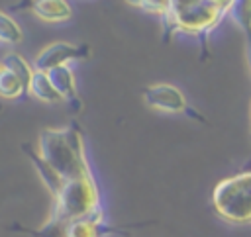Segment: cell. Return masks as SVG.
Listing matches in <instances>:
<instances>
[{"label":"cell","instance_id":"obj_1","mask_svg":"<svg viewBox=\"0 0 251 237\" xmlns=\"http://www.w3.org/2000/svg\"><path fill=\"white\" fill-rule=\"evenodd\" d=\"M37 153L65 180L92 174L84 153L82 133L76 125L43 129L37 139Z\"/></svg>","mask_w":251,"mask_h":237},{"label":"cell","instance_id":"obj_2","mask_svg":"<svg viewBox=\"0 0 251 237\" xmlns=\"http://www.w3.org/2000/svg\"><path fill=\"white\" fill-rule=\"evenodd\" d=\"M233 0H171L161 18L167 33L208 37L229 16Z\"/></svg>","mask_w":251,"mask_h":237},{"label":"cell","instance_id":"obj_3","mask_svg":"<svg viewBox=\"0 0 251 237\" xmlns=\"http://www.w3.org/2000/svg\"><path fill=\"white\" fill-rule=\"evenodd\" d=\"M216 213L233 225H251V170L220 180L212 190Z\"/></svg>","mask_w":251,"mask_h":237},{"label":"cell","instance_id":"obj_4","mask_svg":"<svg viewBox=\"0 0 251 237\" xmlns=\"http://www.w3.org/2000/svg\"><path fill=\"white\" fill-rule=\"evenodd\" d=\"M53 215L57 219H80L100 215V194L92 174L65 180L63 188L53 196Z\"/></svg>","mask_w":251,"mask_h":237},{"label":"cell","instance_id":"obj_5","mask_svg":"<svg viewBox=\"0 0 251 237\" xmlns=\"http://www.w3.org/2000/svg\"><path fill=\"white\" fill-rule=\"evenodd\" d=\"M102 213L80 219L51 217L43 227L33 231L35 237H102Z\"/></svg>","mask_w":251,"mask_h":237},{"label":"cell","instance_id":"obj_6","mask_svg":"<svg viewBox=\"0 0 251 237\" xmlns=\"http://www.w3.org/2000/svg\"><path fill=\"white\" fill-rule=\"evenodd\" d=\"M143 100L149 108L165 114H186L190 112L188 100L180 88L169 82H157L143 90Z\"/></svg>","mask_w":251,"mask_h":237},{"label":"cell","instance_id":"obj_7","mask_svg":"<svg viewBox=\"0 0 251 237\" xmlns=\"http://www.w3.org/2000/svg\"><path fill=\"white\" fill-rule=\"evenodd\" d=\"M88 55V47L86 45H75V43H67V41H55L51 45H47L45 49H41L33 61V69L35 71H51L55 67L61 65H69L71 61H78L84 59Z\"/></svg>","mask_w":251,"mask_h":237},{"label":"cell","instance_id":"obj_8","mask_svg":"<svg viewBox=\"0 0 251 237\" xmlns=\"http://www.w3.org/2000/svg\"><path fill=\"white\" fill-rule=\"evenodd\" d=\"M31 12L49 24L67 22L73 16V8L67 0H29Z\"/></svg>","mask_w":251,"mask_h":237},{"label":"cell","instance_id":"obj_9","mask_svg":"<svg viewBox=\"0 0 251 237\" xmlns=\"http://www.w3.org/2000/svg\"><path fill=\"white\" fill-rule=\"evenodd\" d=\"M27 92H29L31 96H35L37 100L45 102V104H59V102L65 100V98L61 96V92L55 88L53 80L49 78V72H45V71H35Z\"/></svg>","mask_w":251,"mask_h":237},{"label":"cell","instance_id":"obj_10","mask_svg":"<svg viewBox=\"0 0 251 237\" xmlns=\"http://www.w3.org/2000/svg\"><path fill=\"white\" fill-rule=\"evenodd\" d=\"M49 72V78L53 80L55 88L61 92V96L65 100H71L76 96V80H75V72L71 71L69 65H61V67H55Z\"/></svg>","mask_w":251,"mask_h":237},{"label":"cell","instance_id":"obj_11","mask_svg":"<svg viewBox=\"0 0 251 237\" xmlns=\"http://www.w3.org/2000/svg\"><path fill=\"white\" fill-rule=\"evenodd\" d=\"M29 155V159H31V163L35 165V170H37V174L41 176V180L45 182V186L49 188V192L55 196L61 188H63V184H65V178L55 170V168H51L41 157H39V153L37 151H29L27 153Z\"/></svg>","mask_w":251,"mask_h":237},{"label":"cell","instance_id":"obj_12","mask_svg":"<svg viewBox=\"0 0 251 237\" xmlns=\"http://www.w3.org/2000/svg\"><path fill=\"white\" fill-rule=\"evenodd\" d=\"M2 67L8 69L10 72H14L16 76H20V78L24 80V84L29 88L31 78H33V74H35V69H33V65H29L22 55H18V53H6L4 59H2Z\"/></svg>","mask_w":251,"mask_h":237},{"label":"cell","instance_id":"obj_13","mask_svg":"<svg viewBox=\"0 0 251 237\" xmlns=\"http://www.w3.org/2000/svg\"><path fill=\"white\" fill-rule=\"evenodd\" d=\"M229 18L241 29L245 39H251V0H233Z\"/></svg>","mask_w":251,"mask_h":237},{"label":"cell","instance_id":"obj_14","mask_svg":"<svg viewBox=\"0 0 251 237\" xmlns=\"http://www.w3.org/2000/svg\"><path fill=\"white\" fill-rule=\"evenodd\" d=\"M24 92H27V86L24 84V80L16 76L14 72H10L8 69H2L0 71V96L6 100H16Z\"/></svg>","mask_w":251,"mask_h":237},{"label":"cell","instance_id":"obj_15","mask_svg":"<svg viewBox=\"0 0 251 237\" xmlns=\"http://www.w3.org/2000/svg\"><path fill=\"white\" fill-rule=\"evenodd\" d=\"M22 39H24V31L20 24L12 16L0 10V41L8 45H16V43H22Z\"/></svg>","mask_w":251,"mask_h":237},{"label":"cell","instance_id":"obj_16","mask_svg":"<svg viewBox=\"0 0 251 237\" xmlns=\"http://www.w3.org/2000/svg\"><path fill=\"white\" fill-rule=\"evenodd\" d=\"M127 4L143 10V12H149V14H155V16H165L169 6H171V0H126Z\"/></svg>","mask_w":251,"mask_h":237},{"label":"cell","instance_id":"obj_17","mask_svg":"<svg viewBox=\"0 0 251 237\" xmlns=\"http://www.w3.org/2000/svg\"><path fill=\"white\" fill-rule=\"evenodd\" d=\"M245 55H247V63L251 69V39H245Z\"/></svg>","mask_w":251,"mask_h":237},{"label":"cell","instance_id":"obj_18","mask_svg":"<svg viewBox=\"0 0 251 237\" xmlns=\"http://www.w3.org/2000/svg\"><path fill=\"white\" fill-rule=\"evenodd\" d=\"M249 137H251V106H249Z\"/></svg>","mask_w":251,"mask_h":237},{"label":"cell","instance_id":"obj_19","mask_svg":"<svg viewBox=\"0 0 251 237\" xmlns=\"http://www.w3.org/2000/svg\"><path fill=\"white\" fill-rule=\"evenodd\" d=\"M2 69H4V67H2V61H0V71H2Z\"/></svg>","mask_w":251,"mask_h":237}]
</instances>
